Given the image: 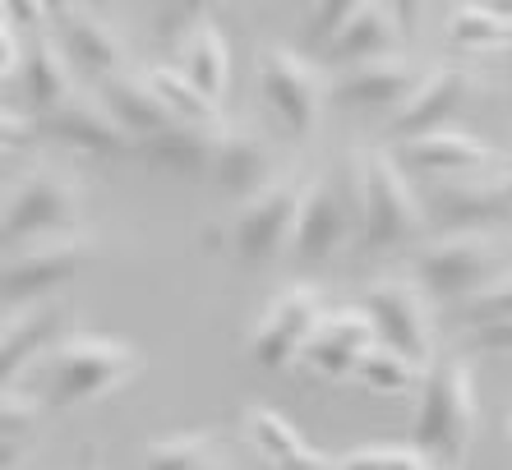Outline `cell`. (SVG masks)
Returning a JSON list of instances; mask_svg holds the SVG:
<instances>
[{
    "mask_svg": "<svg viewBox=\"0 0 512 470\" xmlns=\"http://www.w3.org/2000/svg\"><path fill=\"white\" fill-rule=\"evenodd\" d=\"M300 199H305V185L296 180H273L259 199L240 203L236 226H231V249H236L240 263H273L291 235H296V217H300Z\"/></svg>",
    "mask_w": 512,
    "mask_h": 470,
    "instance_id": "30bf717a",
    "label": "cell"
},
{
    "mask_svg": "<svg viewBox=\"0 0 512 470\" xmlns=\"http://www.w3.org/2000/svg\"><path fill=\"white\" fill-rule=\"evenodd\" d=\"M351 378L365 383L370 392H379V397H402V392L425 383V369H420L416 360H406V355L388 351V346H374V351L360 355V365Z\"/></svg>",
    "mask_w": 512,
    "mask_h": 470,
    "instance_id": "4dcf8cb0",
    "label": "cell"
},
{
    "mask_svg": "<svg viewBox=\"0 0 512 470\" xmlns=\"http://www.w3.org/2000/svg\"><path fill=\"white\" fill-rule=\"evenodd\" d=\"M379 337H374V323L370 314L360 305H333L328 314L319 318V328L314 337L305 341V351H300V365L310 369L319 378H351L360 365V355L374 351Z\"/></svg>",
    "mask_w": 512,
    "mask_h": 470,
    "instance_id": "5bb4252c",
    "label": "cell"
},
{
    "mask_svg": "<svg viewBox=\"0 0 512 470\" xmlns=\"http://www.w3.org/2000/svg\"><path fill=\"white\" fill-rule=\"evenodd\" d=\"M208 24V5H199V0H171V5H157L153 10V33H157V42L167 51H185L190 47V37L199 33V28Z\"/></svg>",
    "mask_w": 512,
    "mask_h": 470,
    "instance_id": "1f68e13d",
    "label": "cell"
},
{
    "mask_svg": "<svg viewBox=\"0 0 512 470\" xmlns=\"http://www.w3.org/2000/svg\"><path fill=\"white\" fill-rule=\"evenodd\" d=\"M37 130L47 139L65 143L74 153H88V157H116V153H134V139L120 130L111 111L102 102H88V97H74L65 102L60 111L37 120Z\"/></svg>",
    "mask_w": 512,
    "mask_h": 470,
    "instance_id": "e0dca14e",
    "label": "cell"
},
{
    "mask_svg": "<svg viewBox=\"0 0 512 470\" xmlns=\"http://www.w3.org/2000/svg\"><path fill=\"white\" fill-rule=\"evenodd\" d=\"M443 318L462 332H485V328H503V323H512V263L489 286H480L471 300L443 309Z\"/></svg>",
    "mask_w": 512,
    "mask_h": 470,
    "instance_id": "f1b7e54d",
    "label": "cell"
},
{
    "mask_svg": "<svg viewBox=\"0 0 512 470\" xmlns=\"http://www.w3.org/2000/svg\"><path fill=\"white\" fill-rule=\"evenodd\" d=\"M213 185L227 194V199L250 203L259 199L263 189L273 185V157H268V143L254 139L245 130H227L222 143H217V157H213Z\"/></svg>",
    "mask_w": 512,
    "mask_h": 470,
    "instance_id": "7402d4cb",
    "label": "cell"
},
{
    "mask_svg": "<svg viewBox=\"0 0 512 470\" xmlns=\"http://www.w3.org/2000/svg\"><path fill=\"white\" fill-rule=\"evenodd\" d=\"M480 429V392H476V369L466 355H434V365L425 369L416 401V420H411V438L420 457L434 470H462L471 457Z\"/></svg>",
    "mask_w": 512,
    "mask_h": 470,
    "instance_id": "6da1fadb",
    "label": "cell"
},
{
    "mask_svg": "<svg viewBox=\"0 0 512 470\" xmlns=\"http://www.w3.org/2000/svg\"><path fill=\"white\" fill-rule=\"evenodd\" d=\"M102 106H107L111 120H116L134 143L157 139V134H167L171 125H176L143 74H111V79H102Z\"/></svg>",
    "mask_w": 512,
    "mask_h": 470,
    "instance_id": "cb8c5ba5",
    "label": "cell"
},
{
    "mask_svg": "<svg viewBox=\"0 0 512 470\" xmlns=\"http://www.w3.org/2000/svg\"><path fill=\"white\" fill-rule=\"evenodd\" d=\"M429 222L443 235H466V231H489V226L512 222V189L503 176L485 180H443L429 194Z\"/></svg>",
    "mask_w": 512,
    "mask_h": 470,
    "instance_id": "4fadbf2b",
    "label": "cell"
},
{
    "mask_svg": "<svg viewBox=\"0 0 512 470\" xmlns=\"http://www.w3.org/2000/svg\"><path fill=\"white\" fill-rule=\"evenodd\" d=\"M420 79L425 74H416V65L402 56L351 65V70H337L328 79V106H342V111H397L406 97L416 93Z\"/></svg>",
    "mask_w": 512,
    "mask_h": 470,
    "instance_id": "9a60e30c",
    "label": "cell"
},
{
    "mask_svg": "<svg viewBox=\"0 0 512 470\" xmlns=\"http://www.w3.org/2000/svg\"><path fill=\"white\" fill-rule=\"evenodd\" d=\"M88 235L74 240H42L28 245L24 254L0 263V305H42V295L56 286L74 282L88 263Z\"/></svg>",
    "mask_w": 512,
    "mask_h": 470,
    "instance_id": "8fae6325",
    "label": "cell"
},
{
    "mask_svg": "<svg viewBox=\"0 0 512 470\" xmlns=\"http://www.w3.org/2000/svg\"><path fill=\"white\" fill-rule=\"evenodd\" d=\"M429 300L411 277H374L365 286V300L360 309L370 314L374 337L388 351L416 360L420 369L434 365V328H429Z\"/></svg>",
    "mask_w": 512,
    "mask_h": 470,
    "instance_id": "9c48e42d",
    "label": "cell"
},
{
    "mask_svg": "<svg viewBox=\"0 0 512 470\" xmlns=\"http://www.w3.org/2000/svg\"><path fill=\"white\" fill-rule=\"evenodd\" d=\"M33 139V125L24 116H14V111H0V153L5 148H24Z\"/></svg>",
    "mask_w": 512,
    "mask_h": 470,
    "instance_id": "8d00e7d4",
    "label": "cell"
},
{
    "mask_svg": "<svg viewBox=\"0 0 512 470\" xmlns=\"http://www.w3.org/2000/svg\"><path fill=\"white\" fill-rule=\"evenodd\" d=\"M24 457V443H14V438H0V470H14Z\"/></svg>",
    "mask_w": 512,
    "mask_h": 470,
    "instance_id": "ab89813d",
    "label": "cell"
},
{
    "mask_svg": "<svg viewBox=\"0 0 512 470\" xmlns=\"http://www.w3.org/2000/svg\"><path fill=\"white\" fill-rule=\"evenodd\" d=\"M143 79H148V88L157 93V102L171 111L176 125H227V120H222V106L208 102L180 65H148Z\"/></svg>",
    "mask_w": 512,
    "mask_h": 470,
    "instance_id": "4316f807",
    "label": "cell"
},
{
    "mask_svg": "<svg viewBox=\"0 0 512 470\" xmlns=\"http://www.w3.org/2000/svg\"><path fill=\"white\" fill-rule=\"evenodd\" d=\"M388 153L397 157L402 171H420V176H453V180H471L476 171H489L494 162H503L489 143H480L476 134H466V130L425 134V139L397 143V148H388Z\"/></svg>",
    "mask_w": 512,
    "mask_h": 470,
    "instance_id": "2e32d148",
    "label": "cell"
},
{
    "mask_svg": "<svg viewBox=\"0 0 512 470\" xmlns=\"http://www.w3.org/2000/svg\"><path fill=\"white\" fill-rule=\"evenodd\" d=\"M180 70L190 74V83L208 102L222 106V97H227V88H231V47H227V33H222L213 19L190 37V47L180 51Z\"/></svg>",
    "mask_w": 512,
    "mask_h": 470,
    "instance_id": "484cf974",
    "label": "cell"
},
{
    "mask_svg": "<svg viewBox=\"0 0 512 470\" xmlns=\"http://www.w3.org/2000/svg\"><path fill=\"white\" fill-rule=\"evenodd\" d=\"M448 42L457 51H494L512 47V10L508 5H453Z\"/></svg>",
    "mask_w": 512,
    "mask_h": 470,
    "instance_id": "83f0119b",
    "label": "cell"
},
{
    "mask_svg": "<svg viewBox=\"0 0 512 470\" xmlns=\"http://www.w3.org/2000/svg\"><path fill=\"white\" fill-rule=\"evenodd\" d=\"M402 51V24H397L393 5H356L351 24L342 28L333 47H328V65L351 70V65H370V60H393Z\"/></svg>",
    "mask_w": 512,
    "mask_h": 470,
    "instance_id": "44dd1931",
    "label": "cell"
},
{
    "mask_svg": "<svg viewBox=\"0 0 512 470\" xmlns=\"http://www.w3.org/2000/svg\"><path fill=\"white\" fill-rule=\"evenodd\" d=\"M19 60H24V47H19V37H14V33H0V79H5V74H10Z\"/></svg>",
    "mask_w": 512,
    "mask_h": 470,
    "instance_id": "f35d334b",
    "label": "cell"
},
{
    "mask_svg": "<svg viewBox=\"0 0 512 470\" xmlns=\"http://www.w3.org/2000/svg\"><path fill=\"white\" fill-rule=\"evenodd\" d=\"M217 457L213 429H190V434H162L143 447V470H203Z\"/></svg>",
    "mask_w": 512,
    "mask_h": 470,
    "instance_id": "f546056e",
    "label": "cell"
},
{
    "mask_svg": "<svg viewBox=\"0 0 512 470\" xmlns=\"http://www.w3.org/2000/svg\"><path fill=\"white\" fill-rule=\"evenodd\" d=\"M471 346H476V351H494V355H512V323H503V328H485V332H471Z\"/></svg>",
    "mask_w": 512,
    "mask_h": 470,
    "instance_id": "74e56055",
    "label": "cell"
},
{
    "mask_svg": "<svg viewBox=\"0 0 512 470\" xmlns=\"http://www.w3.org/2000/svg\"><path fill=\"white\" fill-rule=\"evenodd\" d=\"M323 314H328V295H323L314 282L282 286V291L268 300V309L259 314V323H254V332H250V360L259 369L296 365Z\"/></svg>",
    "mask_w": 512,
    "mask_h": 470,
    "instance_id": "ba28073f",
    "label": "cell"
},
{
    "mask_svg": "<svg viewBox=\"0 0 512 470\" xmlns=\"http://www.w3.org/2000/svg\"><path fill=\"white\" fill-rule=\"evenodd\" d=\"M203 470H231V466H227V457H222V452H217V457L208 461V466H203Z\"/></svg>",
    "mask_w": 512,
    "mask_h": 470,
    "instance_id": "b9f144b4",
    "label": "cell"
},
{
    "mask_svg": "<svg viewBox=\"0 0 512 470\" xmlns=\"http://www.w3.org/2000/svg\"><path fill=\"white\" fill-rule=\"evenodd\" d=\"M84 235V194L65 171L37 166L10 189V203L0 212V245L19 240H74Z\"/></svg>",
    "mask_w": 512,
    "mask_h": 470,
    "instance_id": "5b68a950",
    "label": "cell"
},
{
    "mask_svg": "<svg viewBox=\"0 0 512 470\" xmlns=\"http://www.w3.org/2000/svg\"><path fill=\"white\" fill-rule=\"evenodd\" d=\"M337 470H434L411 443H365L337 457Z\"/></svg>",
    "mask_w": 512,
    "mask_h": 470,
    "instance_id": "d6a6232c",
    "label": "cell"
},
{
    "mask_svg": "<svg viewBox=\"0 0 512 470\" xmlns=\"http://www.w3.org/2000/svg\"><path fill=\"white\" fill-rule=\"evenodd\" d=\"M508 438H512V415H508Z\"/></svg>",
    "mask_w": 512,
    "mask_h": 470,
    "instance_id": "7bdbcfd3",
    "label": "cell"
},
{
    "mask_svg": "<svg viewBox=\"0 0 512 470\" xmlns=\"http://www.w3.org/2000/svg\"><path fill=\"white\" fill-rule=\"evenodd\" d=\"M360 249L365 254H383V249L411 245L429 231V208L420 203V194L411 189L397 157L388 148H360Z\"/></svg>",
    "mask_w": 512,
    "mask_h": 470,
    "instance_id": "3957f363",
    "label": "cell"
},
{
    "mask_svg": "<svg viewBox=\"0 0 512 470\" xmlns=\"http://www.w3.org/2000/svg\"><path fill=\"white\" fill-rule=\"evenodd\" d=\"M60 328H65V305H51V300L24 309L19 318H10L0 328V397L10 392V383L33 365L37 355L56 346Z\"/></svg>",
    "mask_w": 512,
    "mask_h": 470,
    "instance_id": "ffe728a7",
    "label": "cell"
},
{
    "mask_svg": "<svg viewBox=\"0 0 512 470\" xmlns=\"http://www.w3.org/2000/svg\"><path fill=\"white\" fill-rule=\"evenodd\" d=\"M47 19H51V5H42V0H10V24L47 33Z\"/></svg>",
    "mask_w": 512,
    "mask_h": 470,
    "instance_id": "d590c367",
    "label": "cell"
},
{
    "mask_svg": "<svg viewBox=\"0 0 512 470\" xmlns=\"http://www.w3.org/2000/svg\"><path fill=\"white\" fill-rule=\"evenodd\" d=\"M471 93H476V79L466 70H457V65H443V70L425 74V79L416 83V93L406 97L393 111V120H388V143L397 148V143L453 130V116L462 111V102Z\"/></svg>",
    "mask_w": 512,
    "mask_h": 470,
    "instance_id": "7c38bea8",
    "label": "cell"
},
{
    "mask_svg": "<svg viewBox=\"0 0 512 470\" xmlns=\"http://www.w3.org/2000/svg\"><path fill=\"white\" fill-rule=\"evenodd\" d=\"M143 351L125 337L107 332H65L47 351L42 365V406L47 411H74L88 401H102L111 392L130 388L143 374Z\"/></svg>",
    "mask_w": 512,
    "mask_h": 470,
    "instance_id": "7a4b0ae2",
    "label": "cell"
},
{
    "mask_svg": "<svg viewBox=\"0 0 512 470\" xmlns=\"http://www.w3.org/2000/svg\"><path fill=\"white\" fill-rule=\"evenodd\" d=\"M259 102L291 143L310 139L328 106V79L319 65L286 47H268L259 60Z\"/></svg>",
    "mask_w": 512,
    "mask_h": 470,
    "instance_id": "52a82bcc",
    "label": "cell"
},
{
    "mask_svg": "<svg viewBox=\"0 0 512 470\" xmlns=\"http://www.w3.org/2000/svg\"><path fill=\"white\" fill-rule=\"evenodd\" d=\"M42 411H47L42 401H33V397H14V392H5V397H0V438H14V443H24V438L37 429Z\"/></svg>",
    "mask_w": 512,
    "mask_h": 470,
    "instance_id": "e575fe53",
    "label": "cell"
},
{
    "mask_svg": "<svg viewBox=\"0 0 512 470\" xmlns=\"http://www.w3.org/2000/svg\"><path fill=\"white\" fill-rule=\"evenodd\" d=\"M51 19H56V42L60 51L74 60V65H84L88 74H120L125 65V42L120 33L107 24V19H97L88 5H51Z\"/></svg>",
    "mask_w": 512,
    "mask_h": 470,
    "instance_id": "ac0fdd59",
    "label": "cell"
},
{
    "mask_svg": "<svg viewBox=\"0 0 512 470\" xmlns=\"http://www.w3.org/2000/svg\"><path fill=\"white\" fill-rule=\"evenodd\" d=\"M356 231H360V166L356 153H351L337 180H310L305 185L296 235H291V259L300 268H323Z\"/></svg>",
    "mask_w": 512,
    "mask_h": 470,
    "instance_id": "8992f818",
    "label": "cell"
},
{
    "mask_svg": "<svg viewBox=\"0 0 512 470\" xmlns=\"http://www.w3.org/2000/svg\"><path fill=\"white\" fill-rule=\"evenodd\" d=\"M508 268V254L489 231H466V235H439L411 254L406 272L411 282L425 291V300L439 305H462L480 286H489L499 272Z\"/></svg>",
    "mask_w": 512,
    "mask_h": 470,
    "instance_id": "277c9868",
    "label": "cell"
},
{
    "mask_svg": "<svg viewBox=\"0 0 512 470\" xmlns=\"http://www.w3.org/2000/svg\"><path fill=\"white\" fill-rule=\"evenodd\" d=\"M351 14H356V0H319L300 19V42L310 51H328L342 37V28L351 24Z\"/></svg>",
    "mask_w": 512,
    "mask_h": 470,
    "instance_id": "836d02e7",
    "label": "cell"
},
{
    "mask_svg": "<svg viewBox=\"0 0 512 470\" xmlns=\"http://www.w3.org/2000/svg\"><path fill=\"white\" fill-rule=\"evenodd\" d=\"M240 420H245V434H250L254 452L273 470H337V457L310 447L296 424L286 420L282 411H273V406H245Z\"/></svg>",
    "mask_w": 512,
    "mask_h": 470,
    "instance_id": "d6986e66",
    "label": "cell"
},
{
    "mask_svg": "<svg viewBox=\"0 0 512 470\" xmlns=\"http://www.w3.org/2000/svg\"><path fill=\"white\" fill-rule=\"evenodd\" d=\"M5 24H10V0H0V33H10Z\"/></svg>",
    "mask_w": 512,
    "mask_h": 470,
    "instance_id": "60d3db41",
    "label": "cell"
},
{
    "mask_svg": "<svg viewBox=\"0 0 512 470\" xmlns=\"http://www.w3.org/2000/svg\"><path fill=\"white\" fill-rule=\"evenodd\" d=\"M24 93L33 102L37 120L60 111L65 102H74V74H70V56L60 51L56 33H37L33 51L24 56Z\"/></svg>",
    "mask_w": 512,
    "mask_h": 470,
    "instance_id": "d4e9b609",
    "label": "cell"
},
{
    "mask_svg": "<svg viewBox=\"0 0 512 470\" xmlns=\"http://www.w3.org/2000/svg\"><path fill=\"white\" fill-rule=\"evenodd\" d=\"M222 134H227V125H171V130L157 134V139L134 143V153L153 166V171H171V176H208Z\"/></svg>",
    "mask_w": 512,
    "mask_h": 470,
    "instance_id": "603a6c76",
    "label": "cell"
}]
</instances>
